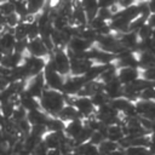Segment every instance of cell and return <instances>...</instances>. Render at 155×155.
Returning a JSON list of instances; mask_svg holds the SVG:
<instances>
[{"mask_svg": "<svg viewBox=\"0 0 155 155\" xmlns=\"http://www.w3.org/2000/svg\"><path fill=\"white\" fill-rule=\"evenodd\" d=\"M18 105H21V107H22L23 109H25L28 113H29V111H33V110H36V109H40L39 99L31 97V96L28 94L25 91L19 94Z\"/></svg>", "mask_w": 155, "mask_h": 155, "instance_id": "11", "label": "cell"}, {"mask_svg": "<svg viewBox=\"0 0 155 155\" xmlns=\"http://www.w3.org/2000/svg\"><path fill=\"white\" fill-rule=\"evenodd\" d=\"M85 80L82 76H67L65 78V81H64V85H63V88H62V93L65 94V96H70V97H74V96H78V93L80 92V90L84 87L85 85Z\"/></svg>", "mask_w": 155, "mask_h": 155, "instance_id": "4", "label": "cell"}, {"mask_svg": "<svg viewBox=\"0 0 155 155\" xmlns=\"http://www.w3.org/2000/svg\"><path fill=\"white\" fill-rule=\"evenodd\" d=\"M84 120L81 119H78V120H74V121H70L68 124H65V127H64V134L67 136V138L74 140L78 134L81 132V130L84 128Z\"/></svg>", "mask_w": 155, "mask_h": 155, "instance_id": "12", "label": "cell"}, {"mask_svg": "<svg viewBox=\"0 0 155 155\" xmlns=\"http://www.w3.org/2000/svg\"><path fill=\"white\" fill-rule=\"evenodd\" d=\"M15 2V12L19 16L21 21H24L28 17V10H27V1H13Z\"/></svg>", "mask_w": 155, "mask_h": 155, "instance_id": "26", "label": "cell"}, {"mask_svg": "<svg viewBox=\"0 0 155 155\" xmlns=\"http://www.w3.org/2000/svg\"><path fill=\"white\" fill-rule=\"evenodd\" d=\"M47 155H62V154H61L59 149H53V150H48Z\"/></svg>", "mask_w": 155, "mask_h": 155, "instance_id": "36", "label": "cell"}, {"mask_svg": "<svg viewBox=\"0 0 155 155\" xmlns=\"http://www.w3.org/2000/svg\"><path fill=\"white\" fill-rule=\"evenodd\" d=\"M51 61L58 74L65 78L70 75V59L67 48H56L51 54Z\"/></svg>", "mask_w": 155, "mask_h": 155, "instance_id": "2", "label": "cell"}, {"mask_svg": "<svg viewBox=\"0 0 155 155\" xmlns=\"http://www.w3.org/2000/svg\"><path fill=\"white\" fill-rule=\"evenodd\" d=\"M15 108H16V104H13L12 102L1 103V104H0V113H1L2 117L11 120V116H12V114H13Z\"/></svg>", "mask_w": 155, "mask_h": 155, "instance_id": "27", "label": "cell"}, {"mask_svg": "<svg viewBox=\"0 0 155 155\" xmlns=\"http://www.w3.org/2000/svg\"><path fill=\"white\" fill-rule=\"evenodd\" d=\"M15 12V2L13 1H0V13L6 17Z\"/></svg>", "mask_w": 155, "mask_h": 155, "instance_id": "29", "label": "cell"}, {"mask_svg": "<svg viewBox=\"0 0 155 155\" xmlns=\"http://www.w3.org/2000/svg\"><path fill=\"white\" fill-rule=\"evenodd\" d=\"M148 8H149V12L150 15H155V0H151V1H148Z\"/></svg>", "mask_w": 155, "mask_h": 155, "instance_id": "34", "label": "cell"}, {"mask_svg": "<svg viewBox=\"0 0 155 155\" xmlns=\"http://www.w3.org/2000/svg\"><path fill=\"white\" fill-rule=\"evenodd\" d=\"M147 23H148L153 29H155V15H150V16L148 17V19H147Z\"/></svg>", "mask_w": 155, "mask_h": 155, "instance_id": "35", "label": "cell"}, {"mask_svg": "<svg viewBox=\"0 0 155 155\" xmlns=\"http://www.w3.org/2000/svg\"><path fill=\"white\" fill-rule=\"evenodd\" d=\"M27 56L39 57V58H50L51 53L45 47L41 38H36L33 40H28L27 44Z\"/></svg>", "mask_w": 155, "mask_h": 155, "instance_id": "5", "label": "cell"}, {"mask_svg": "<svg viewBox=\"0 0 155 155\" xmlns=\"http://www.w3.org/2000/svg\"><path fill=\"white\" fill-rule=\"evenodd\" d=\"M94 65L93 61L84 58V59H76L71 58L70 59V75L71 76H84L85 73Z\"/></svg>", "mask_w": 155, "mask_h": 155, "instance_id": "7", "label": "cell"}, {"mask_svg": "<svg viewBox=\"0 0 155 155\" xmlns=\"http://www.w3.org/2000/svg\"><path fill=\"white\" fill-rule=\"evenodd\" d=\"M46 133H47L46 125H35V126H31V128H30V134H33L40 139H42Z\"/></svg>", "mask_w": 155, "mask_h": 155, "instance_id": "30", "label": "cell"}, {"mask_svg": "<svg viewBox=\"0 0 155 155\" xmlns=\"http://www.w3.org/2000/svg\"><path fill=\"white\" fill-rule=\"evenodd\" d=\"M47 153H48V149H47V147L44 144V142L41 140V142L38 144V147L33 150L31 155H47Z\"/></svg>", "mask_w": 155, "mask_h": 155, "instance_id": "33", "label": "cell"}, {"mask_svg": "<svg viewBox=\"0 0 155 155\" xmlns=\"http://www.w3.org/2000/svg\"><path fill=\"white\" fill-rule=\"evenodd\" d=\"M140 79H143V80H145L148 82L155 84V67L140 70Z\"/></svg>", "mask_w": 155, "mask_h": 155, "instance_id": "32", "label": "cell"}, {"mask_svg": "<svg viewBox=\"0 0 155 155\" xmlns=\"http://www.w3.org/2000/svg\"><path fill=\"white\" fill-rule=\"evenodd\" d=\"M97 148H98L99 155H109L110 153L120 149V147H119L117 143H114V142L108 140V139H105L104 142H102Z\"/></svg>", "mask_w": 155, "mask_h": 155, "instance_id": "19", "label": "cell"}, {"mask_svg": "<svg viewBox=\"0 0 155 155\" xmlns=\"http://www.w3.org/2000/svg\"><path fill=\"white\" fill-rule=\"evenodd\" d=\"M16 40H28L27 35H28V29H27V23L25 22H21L13 30H12Z\"/></svg>", "mask_w": 155, "mask_h": 155, "instance_id": "21", "label": "cell"}, {"mask_svg": "<svg viewBox=\"0 0 155 155\" xmlns=\"http://www.w3.org/2000/svg\"><path fill=\"white\" fill-rule=\"evenodd\" d=\"M109 155H125V153H124V150H122V149H117V150H115V151L110 153Z\"/></svg>", "mask_w": 155, "mask_h": 155, "instance_id": "37", "label": "cell"}, {"mask_svg": "<svg viewBox=\"0 0 155 155\" xmlns=\"http://www.w3.org/2000/svg\"><path fill=\"white\" fill-rule=\"evenodd\" d=\"M136 33H137V35H138L139 41L148 40V39H150V38H153V28H151L148 23H145L144 25H142Z\"/></svg>", "mask_w": 155, "mask_h": 155, "instance_id": "25", "label": "cell"}, {"mask_svg": "<svg viewBox=\"0 0 155 155\" xmlns=\"http://www.w3.org/2000/svg\"><path fill=\"white\" fill-rule=\"evenodd\" d=\"M81 6L86 13V17H87V22H91L92 19H94L97 17V13H98V2L97 1H92V0H88V1H81Z\"/></svg>", "mask_w": 155, "mask_h": 155, "instance_id": "15", "label": "cell"}, {"mask_svg": "<svg viewBox=\"0 0 155 155\" xmlns=\"http://www.w3.org/2000/svg\"><path fill=\"white\" fill-rule=\"evenodd\" d=\"M5 25V17L0 13V27H4Z\"/></svg>", "mask_w": 155, "mask_h": 155, "instance_id": "38", "label": "cell"}, {"mask_svg": "<svg viewBox=\"0 0 155 155\" xmlns=\"http://www.w3.org/2000/svg\"><path fill=\"white\" fill-rule=\"evenodd\" d=\"M50 58H39V57H31V56H25L22 65L27 69L29 78L35 76L38 74H41L45 69V65Z\"/></svg>", "mask_w": 155, "mask_h": 155, "instance_id": "3", "label": "cell"}, {"mask_svg": "<svg viewBox=\"0 0 155 155\" xmlns=\"http://www.w3.org/2000/svg\"><path fill=\"white\" fill-rule=\"evenodd\" d=\"M116 79L122 86L130 85L138 79H140V70L137 68H119L116 73Z\"/></svg>", "mask_w": 155, "mask_h": 155, "instance_id": "6", "label": "cell"}, {"mask_svg": "<svg viewBox=\"0 0 155 155\" xmlns=\"http://www.w3.org/2000/svg\"><path fill=\"white\" fill-rule=\"evenodd\" d=\"M27 115H28V111L25 109H23L21 105H16V108L13 110V114L11 116V121H13L15 124L19 122V121L27 119Z\"/></svg>", "mask_w": 155, "mask_h": 155, "instance_id": "28", "label": "cell"}, {"mask_svg": "<svg viewBox=\"0 0 155 155\" xmlns=\"http://www.w3.org/2000/svg\"><path fill=\"white\" fill-rule=\"evenodd\" d=\"M90 98H91V101H92V103H93V105H94L96 108H99V107H102V105H105V104H108V103L110 102V99H109L108 96L104 93V91H103V92H98V93L93 94V96L90 97Z\"/></svg>", "mask_w": 155, "mask_h": 155, "instance_id": "23", "label": "cell"}, {"mask_svg": "<svg viewBox=\"0 0 155 155\" xmlns=\"http://www.w3.org/2000/svg\"><path fill=\"white\" fill-rule=\"evenodd\" d=\"M56 117H58V119H59L61 121H63L64 124H68V122L74 121V120H78V119H81V120H82V117H81V115L79 114V111H78L73 105H70V104H65L64 108L57 114Z\"/></svg>", "mask_w": 155, "mask_h": 155, "instance_id": "10", "label": "cell"}, {"mask_svg": "<svg viewBox=\"0 0 155 155\" xmlns=\"http://www.w3.org/2000/svg\"><path fill=\"white\" fill-rule=\"evenodd\" d=\"M45 2H46V1H39V0H29V1H27V10H28V13L36 17V16L42 11V8H44V6H45Z\"/></svg>", "mask_w": 155, "mask_h": 155, "instance_id": "20", "label": "cell"}, {"mask_svg": "<svg viewBox=\"0 0 155 155\" xmlns=\"http://www.w3.org/2000/svg\"><path fill=\"white\" fill-rule=\"evenodd\" d=\"M124 138H125V133H124V127L121 124L111 125V126L107 127V139L108 140H111V142L119 144Z\"/></svg>", "mask_w": 155, "mask_h": 155, "instance_id": "14", "label": "cell"}, {"mask_svg": "<svg viewBox=\"0 0 155 155\" xmlns=\"http://www.w3.org/2000/svg\"><path fill=\"white\" fill-rule=\"evenodd\" d=\"M22 21H21L19 16L16 12H13V13H11V15L5 17V27H6V29H10V30H13Z\"/></svg>", "mask_w": 155, "mask_h": 155, "instance_id": "24", "label": "cell"}, {"mask_svg": "<svg viewBox=\"0 0 155 155\" xmlns=\"http://www.w3.org/2000/svg\"><path fill=\"white\" fill-rule=\"evenodd\" d=\"M48 117H50V115L46 114L42 109H36V110L29 111L28 115H27V120L29 121V124L31 126H35V125H46Z\"/></svg>", "mask_w": 155, "mask_h": 155, "instance_id": "13", "label": "cell"}, {"mask_svg": "<svg viewBox=\"0 0 155 155\" xmlns=\"http://www.w3.org/2000/svg\"><path fill=\"white\" fill-rule=\"evenodd\" d=\"M42 139H40V138H38V137H35V136H33V134H27V136H24L23 138H22V142H23V145H24V150L25 151H28V153H33V150L38 147V144L41 142Z\"/></svg>", "mask_w": 155, "mask_h": 155, "instance_id": "18", "label": "cell"}, {"mask_svg": "<svg viewBox=\"0 0 155 155\" xmlns=\"http://www.w3.org/2000/svg\"><path fill=\"white\" fill-rule=\"evenodd\" d=\"M107 139V137H105V134L104 133H102L101 131H94L93 133H92V136H91V138H90V144H92V145H96V147H98L102 142H104Z\"/></svg>", "mask_w": 155, "mask_h": 155, "instance_id": "31", "label": "cell"}, {"mask_svg": "<svg viewBox=\"0 0 155 155\" xmlns=\"http://www.w3.org/2000/svg\"><path fill=\"white\" fill-rule=\"evenodd\" d=\"M104 93L108 96V98L111 101V99H116V98H120L124 96V86L121 85V82L115 79L108 84L104 85Z\"/></svg>", "mask_w": 155, "mask_h": 155, "instance_id": "9", "label": "cell"}, {"mask_svg": "<svg viewBox=\"0 0 155 155\" xmlns=\"http://www.w3.org/2000/svg\"><path fill=\"white\" fill-rule=\"evenodd\" d=\"M68 25H69V23H68V18L64 17V16L58 15V16H56L54 18H52V27H53V29L57 30V31H62V30H64Z\"/></svg>", "mask_w": 155, "mask_h": 155, "instance_id": "22", "label": "cell"}, {"mask_svg": "<svg viewBox=\"0 0 155 155\" xmlns=\"http://www.w3.org/2000/svg\"><path fill=\"white\" fill-rule=\"evenodd\" d=\"M109 104L119 113V114H125L130 108L131 105L133 104L132 102H130L127 98L125 97H120V98H116V99H111L109 102Z\"/></svg>", "mask_w": 155, "mask_h": 155, "instance_id": "16", "label": "cell"}, {"mask_svg": "<svg viewBox=\"0 0 155 155\" xmlns=\"http://www.w3.org/2000/svg\"><path fill=\"white\" fill-rule=\"evenodd\" d=\"M93 46H94V44H92L90 41H86L82 38L74 36L69 41V44L67 46V50L70 51V52H74V53H85Z\"/></svg>", "mask_w": 155, "mask_h": 155, "instance_id": "8", "label": "cell"}, {"mask_svg": "<svg viewBox=\"0 0 155 155\" xmlns=\"http://www.w3.org/2000/svg\"><path fill=\"white\" fill-rule=\"evenodd\" d=\"M64 127H65V124L56 116H50L46 122L47 132H63Z\"/></svg>", "mask_w": 155, "mask_h": 155, "instance_id": "17", "label": "cell"}, {"mask_svg": "<svg viewBox=\"0 0 155 155\" xmlns=\"http://www.w3.org/2000/svg\"><path fill=\"white\" fill-rule=\"evenodd\" d=\"M40 109H42L50 116H57V114L64 108L65 96L61 91H54L51 88H45L41 98L39 99Z\"/></svg>", "mask_w": 155, "mask_h": 155, "instance_id": "1", "label": "cell"}]
</instances>
